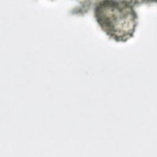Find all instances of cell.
<instances>
[{
    "instance_id": "cell-1",
    "label": "cell",
    "mask_w": 157,
    "mask_h": 157,
    "mask_svg": "<svg viewBox=\"0 0 157 157\" xmlns=\"http://www.w3.org/2000/svg\"><path fill=\"white\" fill-rule=\"evenodd\" d=\"M139 1L103 0L96 1L93 9L96 21L109 39L125 42L134 37L138 25L135 6Z\"/></svg>"
}]
</instances>
